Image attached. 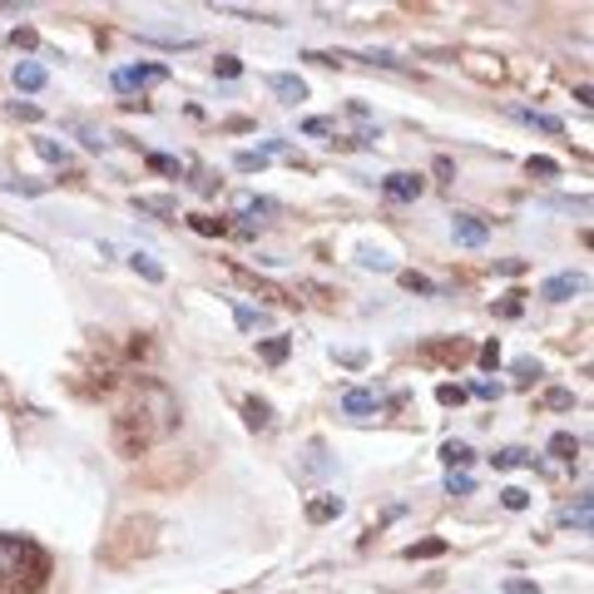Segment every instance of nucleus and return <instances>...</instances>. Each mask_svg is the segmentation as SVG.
I'll list each match as a JSON object with an SVG mask.
<instances>
[{
    "label": "nucleus",
    "instance_id": "obj_1",
    "mask_svg": "<svg viewBox=\"0 0 594 594\" xmlns=\"http://www.w3.org/2000/svg\"><path fill=\"white\" fill-rule=\"evenodd\" d=\"M173 432H179V401H173V391L154 377L124 381V401L109 416V446H114V456L140 461L159 441H169Z\"/></svg>",
    "mask_w": 594,
    "mask_h": 594
},
{
    "label": "nucleus",
    "instance_id": "obj_2",
    "mask_svg": "<svg viewBox=\"0 0 594 594\" xmlns=\"http://www.w3.org/2000/svg\"><path fill=\"white\" fill-rule=\"evenodd\" d=\"M50 555L31 535H5L0 530V594H45L50 590Z\"/></svg>",
    "mask_w": 594,
    "mask_h": 594
},
{
    "label": "nucleus",
    "instance_id": "obj_3",
    "mask_svg": "<svg viewBox=\"0 0 594 594\" xmlns=\"http://www.w3.org/2000/svg\"><path fill=\"white\" fill-rule=\"evenodd\" d=\"M159 550V520L154 516H124L105 541H99V565L109 570H134L140 560Z\"/></svg>",
    "mask_w": 594,
    "mask_h": 594
},
{
    "label": "nucleus",
    "instance_id": "obj_4",
    "mask_svg": "<svg viewBox=\"0 0 594 594\" xmlns=\"http://www.w3.org/2000/svg\"><path fill=\"white\" fill-rule=\"evenodd\" d=\"M416 356H422L426 367H461V362L475 356V347H471V337H436V342L416 347Z\"/></svg>",
    "mask_w": 594,
    "mask_h": 594
},
{
    "label": "nucleus",
    "instance_id": "obj_5",
    "mask_svg": "<svg viewBox=\"0 0 594 594\" xmlns=\"http://www.w3.org/2000/svg\"><path fill=\"white\" fill-rule=\"evenodd\" d=\"M194 471H198L194 456H189V461L169 456V461H159V465H140V471H134V481H140V486H184Z\"/></svg>",
    "mask_w": 594,
    "mask_h": 594
},
{
    "label": "nucleus",
    "instance_id": "obj_6",
    "mask_svg": "<svg viewBox=\"0 0 594 594\" xmlns=\"http://www.w3.org/2000/svg\"><path fill=\"white\" fill-rule=\"evenodd\" d=\"M228 272H233V282H243L248 292H258L263 303H272V307H298V298H292L288 288H278V282L258 278V272H248V268H238V263H228Z\"/></svg>",
    "mask_w": 594,
    "mask_h": 594
},
{
    "label": "nucleus",
    "instance_id": "obj_7",
    "mask_svg": "<svg viewBox=\"0 0 594 594\" xmlns=\"http://www.w3.org/2000/svg\"><path fill=\"white\" fill-rule=\"evenodd\" d=\"M381 194L397 198V204H416V198L426 194V179H422V173H407V169L387 173V179H381Z\"/></svg>",
    "mask_w": 594,
    "mask_h": 594
},
{
    "label": "nucleus",
    "instance_id": "obj_8",
    "mask_svg": "<svg viewBox=\"0 0 594 594\" xmlns=\"http://www.w3.org/2000/svg\"><path fill=\"white\" fill-rule=\"evenodd\" d=\"M451 238L461 243V248H481V243L490 238V223L481 214H456L451 218Z\"/></svg>",
    "mask_w": 594,
    "mask_h": 594
},
{
    "label": "nucleus",
    "instance_id": "obj_9",
    "mask_svg": "<svg viewBox=\"0 0 594 594\" xmlns=\"http://www.w3.org/2000/svg\"><path fill=\"white\" fill-rule=\"evenodd\" d=\"M461 65H465V75H475L481 85H500V80H506V65H500L496 54H461Z\"/></svg>",
    "mask_w": 594,
    "mask_h": 594
},
{
    "label": "nucleus",
    "instance_id": "obj_10",
    "mask_svg": "<svg viewBox=\"0 0 594 594\" xmlns=\"http://www.w3.org/2000/svg\"><path fill=\"white\" fill-rule=\"evenodd\" d=\"M574 292H584V272H555V278L541 288V298L545 303H570Z\"/></svg>",
    "mask_w": 594,
    "mask_h": 594
},
{
    "label": "nucleus",
    "instance_id": "obj_11",
    "mask_svg": "<svg viewBox=\"0 0 594 594\" xmlns=\"http://www.w3.org/2000/svg\"><path fill=\"white\" fill-rule=\"evenodd\" d=\"M169 75L163 65H134V70H114V89H134V85H159Z\"/></svg>",
    "mask_w": 594,
    "mask_h": 594
},
{
    "label": "nucleus",
    "instance_id": "obj_12",
    "mask_svg": "<svg viewBox=\"0 0 594 594\" xmlns=\"http://www.w3.org/2000/svg\"><path fill=\"white\" fill-rule=\"evenodd\" d=\"M342 516V496H313L307 500V520L313 525H327V520H337Z\"/></svg>",
    "mask_w": 594,
    "mask_h": 594
},
{
    "label": "nucleus",
    "instance_id": "obj_13",
    "mask_svg": "<svg viewBox=\"0 0 594 594\" xmlns=\"http://www.w3.org/2000/svg\"><path fill=\"white\" fill-rule=\"evenodd\" d=\"M342 411L347 416H372V411H377V391H362V387L342 391Z\"/></svg>",
    "mask_w": 594,
    "mask_h": 594
},
{
    "label": "nucleus",
    "instance_id": "obj_14",
    "mask_svg": "<svg viewBox=\"0 0 594 594\" xmlns=\"http://www.w3.org/2000/svg\"><path fill=\"white\" fill-rule=\"evenodd\" d=\"M268 85H272V95L278 99H288V105H298V99H307V85L298 75H268Z\"/></svg>",
    "mask_w": 594,
    "mask_h": 594
},
{
    "label": "nucleus",
    "instance_id": "obj_15",
    "mask_svg": "<svg viewBox=\"0 0 594 594\" xmlns=\"http://www.w3.org/2000/svg\"><path fill=\"white\" fill-rule=\"evenodd\" d=\"M243 416H248L253 432H268V426H272V407L263 397H243Z\"/></svg>",
    "mask_w": 594,
    "mask_h": 594
},
{
    "label": "nucleus",
    "instance_id": "obj_16",
    "mask_svg": "<svg viewBox=\"0 0 594 594\" xmlns=\"http://www.w3.org/2000/svg\"><path fill=\"white\" fill-rule=\"evenodd\" d=\"M288 352H292L288 337H268V342H258V356L268 362V367H282V362H288Z\"/></svg>",
    "mask_w": 594,
    "mask_h": 594
},
{
    "label": "nucleus",
    "instance_id": "obj_17",
    "mask_svg": "<svg viewBox=\"0 0 594 594\" xmlns=\"http://www.w3.org/2000/svg\"><path fill=\"white\" fill-rule=\"evenodd\" d=\"M490 465H496V471H516V465H535V456L520 451V446H506V451L490 456Z\"/></svg>",
    "mask_w": 594,
    "mask_h": 594
},
{
    "label": "nucleus",
    "instance_id": "obj_18",
    "mask_svg": "<svg viewBox=\"0 0 594 594\" xmlns=\"http://www.w3.org/2000/svg\"><path fill=\"white\" fill-rule=\"evenodd\" d=\"M15 85L35 95V89H45V70L35 65V60H21V65H15Z\"/></svg>",
    "mask_w": 594,
    "mask_h": 594
},
{
    "label": "nucleus",
    "instance_id": "obj_19",
    "mask_svg": "<svg viewBox=\"0 0 594 594\" xmlns=\"http://www.w3.org/2000/svg\"><path fill=\"white\" fill-rule=\"evenodd\" d=\"M441 461L451 465V471H465V465L475 461V451H471L465 441H446V446H441Z\"/></svg>",
    "mask_w": 594,
    "mask_h": 594
},
{
    "label": "nucleus",
    "instance_id": "obj_20",
    "mask_svg": "<svg viewBox=\"0 0 594 594\" xmlns=\"http://www.w3.org/2000/svg\"><path fill=\"white\" fill-rule=\"evenodd\" d=\"M189 228H194V233H204V238H223V233H228V218L194 214V218H189Z\"/></svg>",
    "mask_w": 594,
    "mask_h": 594
},
{
    "label": "nucleus",
    "instance_id": "obj_21",
    "mask_svg": "<svg viewBox=\"0 0 594 594\" xmlns=\"http://www.w3.org/2000/svg\"><path fill=\"white\" fill-rule=\"evenodd\" d=\"M140 204V214H159V218H173L179 214V204H173L169 194H154V198H134Z\"/></svg>",
    "mask_w": 594,
    "mask_h": 594
},
{
    "label": "nucleus",
    "instance_id": "obj_22",
    "mask_svg": "<svg viewBox=\"0 0 594 594\" xmlns=\"http://www.w3.org/2000/svg\"><path fill=\"white\" fill-rule=\"evenodd\" d=\"M516 119H525V124H535V130L545 134H565V124L555 114H535V109H516Z\"/></svg>",
    "mask_w": 594,
    "mask_h": 594
},
{
    "label": "nucleus",
    "instance_id": "obj_23",
    "mask_svg": "<svg viewBox=\"0 0 594 594\" xmlns=\"http://www.w3.org/2000/svg\"><path fill=\"white\" fill-rule=\"evenodd\" d=\"M124 356H130V362H149V356H154V342H149V332H134L130 342H124Z\"/></svg>",
    "mask_w": 594,
    "mask_h": 594
},
{
    "label": "nucleus",
    "instance_id": "obj_24",
    "mask_svg": "<svg viewBox=\"0 0 594 594\" xmlns=\"http://www.w3.org/2000/svg\"><path fill=\"white\" fill-rule=\"evenodd\" d=\"M407 560H436V555H446V541H416V545H407Z\"/></svg>",
    "mask_w": 594,
    "mask_h": 594
},
{
    "label": "nucleus",
    "instance_id": "obj_25",
    "mask_svg": "<svg viewBox=\"0 0 594 594\" xmlns=\"http://www.w3.org/2000/svg\"><path fill=\"white\" fill-rule=\"evenodd\" d=\"M550 456H560V461H574V456H580V441H574L570 432H555V436H550Z\"/></svg>",
    "mask_w": 594,
    "mask_h": 594
},
{
    "label": "nucleus",
    "instance_id": "obj_26",
    "mask_svg": "<svg viewBox=\"0 0 594 594\" xmlns=\"http://www.w3.org/2000/svg\"><path fill=\"white\" fill-rule=\"evenodd\" d=\"M525 173H530V179H555V173H560V163L545 159V154H530V159H525Z\"/></svg>",
    "mask_w": 594,
    "mask_h": 594
},
{
    "label": "nucleus",
    "instance_id": "obj_27",
    "mask_svg": "<svg viewBox=\"0 0 594 594\" xmlns=\"http://www.w3.org/2000/svg\"><path fill=\"white\" fill-rule=\"evenodd\" d=\"M541 407L545 411H574V391H565V387H550L541 397Z\"/></svg>",
    "mask_w": 594,
    "mask_h": 594
},
{
    "label": "nucleus",
    "instance_id": "obj_28",
    "mask_svg": "<svg viewBox=\"0 0 594 594\" xmlns=\"http://www.w3.org/2000/svg\"><path fill=\"white\" fill-rule=\"evenodd\" d=\"M130 268L140 272V278H149V282H163V268L149 258V253H134V258H130Z\"/></svg>",
    "mask_w": 594,
    "mask_h": 594
},
{
    "label": "nucleus",
    "instance_id": "obj_29",
    "mask_svg": "<svg viewBox=\"0 0 594 594\" xmlns=\"http://www.w3.org/2000/svg\"><path fill=\"white\" fill-rule=\"evenodd\" d=\"M560 525H574V530H590V496H580V506L565 510Z\"/></svg>",
    "mask_w": 594,
    "mask_h": 594
},
{
    "label": "nucleus",
    "instance_id": "obj_30",
    "mask_svg": "<svg viewBox=\"0 0 594 594\" xmlns=\"http://www.w3.org/2000/svg\"><path fill=\"white\" fill-rule=\"evenodd\" d=\"M490 313H496V317H520V313H525V292H510V298H500Z\"/></svg>",
    "mask_w": 594,
    "mask_h": 594
},
{
    "label": "nucleus",
    "instance_id": "obj_31",
    "mask_svg": "<svg viewBox=\"0 0 594 594\" xmlns=\"http://www.w3.org/2000/svg\"><path fill=\"white\" fill-rule=\"evenodd\" d=\"M263 163H268V154H263V149H258V154H253V149H243V154H238V159H233V169H238V173H258Z\"/></svg>",
    "mask_w": 594,
    "mask_h": 594
},
{
    "label": "nucleus",
    "instance_id": "obj_32",
    "mask_svg": "<svg viewBox=\"0 0 594 594\" xmlns=\"http://www.w3.org/2000/svg\"><path fill=\"white\" fill-rule=\"evenodd\" d=\"M238 214H248V218L258 214V218H263V214H272V198H253V194H243V198H238Z\"/></svg>",
    "mask_w": 594,
    "mask_h": 594
},
{
    "label": "nucleus",
    "instance_id": "obj_33",
    "mask_svg": "<svg viewBox=\"0 0 594 594\" xmlns=\"http://www.w3.org/2000/svg\"><path fill=\"white\" fill-rule=\"evenodd\" d=\"M397 282H401L407 292H436V282L422 278V272H397Z\"/></svg>",
    "mask_w": 594,
    "mask_h": 594
},
{
    "label": "nucleus",
    "instance_id": "obj_34",
    "mask_svg": "<svg viewBox=\"0 0 594 594\" xmlns=\"http://www.w3.org/2000/svg\"><path fill=\"white\" fill-rule=\"evenodd\" d=\"M436 401H441V407H461V401H465V387H456V381H441V387H436Z\"/></svg>",
    "mask_w": 594,
    "mask_h": 594
},
{
    "label": "nucleus",
    "instance_id": "obj_35",
    "mask_svg": "<svg viewBox=\"0 0 594 594\" xmlns=\"http://www.w3.org/2000/svg\"><path fill=\"white\" fill-rule=\"evenodd\" d=\"M446 490H451V496H471L475 481H471L465 471H451V475H446Z\"/></svg>",
    "mask_w": 594,
    "mask_h": 594
},
{
    "label": "nucleus",
    "instance_id": "obj_36",
    "mask_svg": "<svg viewBox=\"0 0 594 594\" xmlns=\"http://www.w3.org/2000/svg\"><path fill=\"white\" fill-rule=\"evenodd\" d=\"M516 377H520V387H530V381L541 377V362H535V356H520V362H516Z\"/></svg>",
    "mask_w": 594,
    "mask_h": 594
},
{
    "label": "nucleus",
    "instance_id": "obj_37",
    "mask_svg": "<svg viewBox=\"0 0 594 594\" xmlns=\"http://www.w3.org/2000/svg\"><path fill=\"white\" fill-rule=\"evenodd\" d=\"M475 362H481V367H486V372H496V367H500V347H496V342L475 347Z\"/></svg>",
    "mask_w": 594,
    "mask_h": 594
},
{
    "label": "nucleus",
    "instance_id": "obj_38",
    "mask_svg": "<svg viewBox=\"0 0 594 594\" xmlns=\"http://www.w3.org/2000/svg\"><path fill=\"white\" fill-rule=\"evenodd\" d=\"M500 500H506V510H525V506H530V490L506 486V490H500Z\"/></svg>",
    "mask_w": 594,
    "mask_h": 594
},
{
    "label": "nucleus",
    "instance_id": "obj_39",
    "mask_svg": "<svg viewBox=\"0 0 594 594\" xmlns=\"http://www.w3.org/2000/svg\"><path fill=\"white\" fill-rule=\"evenodd\" d=\"M214 75H223V80H238V75H243V65H238L233 54H218V60H214Z\"/></svg>",
    "mask_w": 594,
    "mask_h": 594
},
{
    "label": "nucleus",
    "instance_id": "obj_40",
    "mask_svg": "<svg viewBox=\"0 0 594 594\" xmlns=\"http://www.w3.org/2000/svg\"><path fill=\"white\" fill-rule=\"evenodd\" d=\"M35 149H40V159L65 163V144H54V140H35Z\"/></svg>",
    "mask_w": 594,
    "mask_h": 594
},
{
    "label": "nucleus",
    "instance_id": "obj_41",
    "mask_svg": "<svg viewBox=\"0 0 594 594\" xmlns=\"http://www.w3.org/2000/svg\"><path fill=\"white\" fill-rule=\"evenodd\" d=\"M238 327H243V332H253V327H263V313H253V307H238Z\"/></svg>",
    "mask_w": 594,
    "mask_h": 594
},
{
    "label": "nucleus",
    "instance_id": "obj_42",
    "mask_svg": "<svg viewBox=\"0 0 594 594\" xmlns=\"http://www.w3.org/2000/svg\"><path fill=\"white\" fill-rule=\"evenodd\" d=\"M149 169L154 173H179V159H169V154H149Z\"/></svg>",
    "mask_w": 594,
    "mask_h": 594
},
{
    "label": "nucleus",
    "instance_id": "obj_43",
    "mask_svg": "<svg viewBox=\"0 0 594 594\" xmlns=\"http://www.w3.org/2000/svg\"><path fill=\"white\" fill-rule=\"evenodd\" d=\"M303 134H332V119H323V114L303 119Z\"/></svg>",
    "mask_w": 594,
    "mask_h": 594
},
{
    "label": "nucleus",
    "instance_id": "obj_44",
    "mask_svg": "<svg viewBox=\"0 0 594 594\" xmlns=\"http://www.w3.org/2000/svg\"><path fill=\"white\" fill-rule=\"evenodd\" d=\"M362 268H377V272H387V268H391V258H381V253L362 248Z\"/></svg>",
    "mask_w": 594,
    "mask_h": 594
},
{
    "label": "nucleus",
    "instance_id": "obj_45",
    "mask_svg": "<svg viewBox=\"0 0 594 594\" xmlns=\"http://www.w3.org/2000/svg\"><path fill=\"white\" fill-rule=\"evenodd\" d=\"M496 272H506V278H520V272H525V258H500Z\"/></svg>",
    "mask_w": 594,
    "mask_h": 594
},
{
    "label": "nucleus",
    "instance_id": "obj_46",
    "mask_svg": "<svg viewBox=\"0 0 594 594\" xmlns=\"http://www.w3.org/2000/svg\"><path fill=\"white\" fill-rule=\"evenodd\" d=\"M11 40H15V45H21V50H35V45H40V35H35V31H31V25H25V31H15V35H11Z\"/></svg>",
    "mask_w": 594,
    "mask_h": 594
},
{
    "label": "nucleus",
    "instance_id": "obj_47",
    "mask_svg": "<svg viewBox=\"0 0 594 594\" xmlns=\"http://www.w3.org/2000/svg\"><path fill=\"white\" fill-rule=\"evenodd\" d=\"M11 114H15V119H25V124H35V119H40V109H35V105H21V99H15Z\"/></svg>",
    "mask_w": 594,
    "mask_h": 594
},
{
    "label": "nucleus",
    "instance_id": "obj_48",
    "mask_svg": "<svg viewBox=\"0 0 594 594\" xmlns=\"http://www.w3.org/2000/svg\"><path fill=\"white\" fill-rule=\"evenodd\" d=\"M506 594H541V584H530V580H506Z\"/></svg>",
    "mask_w": 594,
    "mask_h": 594
},
{
    "label": "nucleus",
    "instance_id": "obj_49",
    "mask_svg": "<svg viewBox=\"0 0 594 594\" xmlns=\"http://www.w3.org/2000/svg\"><path fill=\"white\" fill-rule=\"evenodd\" d=\"M471 391H475V397H481V401H496V397H500V387H496V381H475Z\"/></svg>",
    "mask_w": 594,
    "mask_h": 594
}]
</instances>
